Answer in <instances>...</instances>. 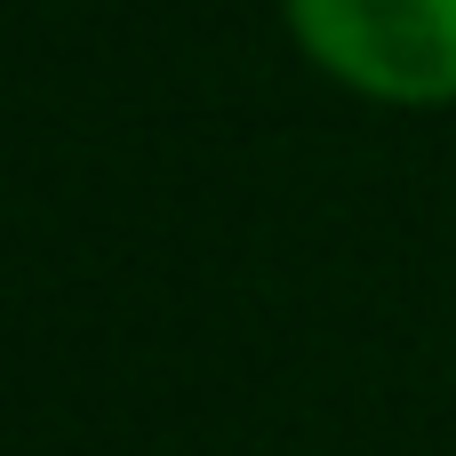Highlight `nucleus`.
<instances>
[{"label":"nucleus","mask_w":456,"mask_h":456,"mask_svg":"<svg viewBox=\"0 0 456 456\" xmlns=\"http://www.w3.org/2000/svg\"><path fill=\"white\" fill-rule=\"evenodd\" d=\"M297 48L353 96L456 104V0H281Z\"/></svg>","instance_id":"obj_1"}]
</instances>
